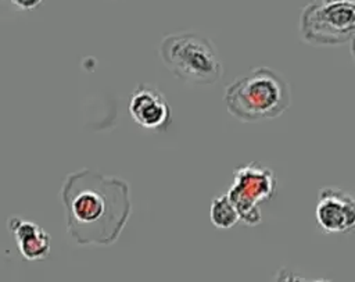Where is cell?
<instances>
[{"mask_svg":"<svg viewBox=\"0 0 355 282\" xmlns=\"http://www.w3.org/2000/svg\"><path fill=\"white\" fill-rule=\"evenodd\" d=\"M60 196L67 231L78 244H114L130 217L129 185L116 176L75 171L64 179Z\"/></svg>","mask_w":355,"mask_h":282,"instance_id":"cell-1","label":"cell"},{"mask_svg":"<svg viewBox=\"0 0 355 282\" xmlns=\"http://www.w3.org/2000/svg\"><path fill=\"white\" fill-rule=\"evenodd\" d=\"M225 103L229 114L243 122L273 119L290 107V85L282 74L261 65L227 85Z\"/></svg>","mask_w":355,"mask_h":282,"instance_id":"cell-2","label":"cell"},{"mask_svg":"<svg viewBox=\"0 0 355 282\" xmlns=\"http://www.w3.org/2000/svg\"><path fill=\"white\" fill-rule=\"evenodd\" d=\"M159 57L169 72L186 85H212L223 72L212 40L193 31L166 35L159 44Z\"/></svg>","mask_w":355,"mask_h":282,"instance_id":"cell-3","label":"cell"},{"mask_svg":"<svg viewBox=\"0 0 355 282\" xmlns=\"http://www.w3.org/2000/svg\"><path fill=\"white\" fill-rule=\"evenodd\" d=\"M300 33L313 46H337L355 33V0L309 3L300 15Z\"/></svg>","mask_w":355,"mask_h":282,"instance_id":"cell-4","label":"cell"},{"mask_svg":"<svg viewBox=\"0 0 355 282\" xmlns=\"http://www.w3.org/2000/svg\"><path fill=\"white\" fill-rule=\"evenodd\" d=\"M276 185L273 171L258 161L243 164L234 169V179L227 194L244 224L258 225L261 222L259 204L272 199Z\"/></svg>","mask_w":355,"mask_h":282,"instance_id":"cell-5","label":"cell"},{"mask_svg":"<svg viewBox=\"0 0 355 282\" xmlns=\"http://www.w3.org/2000/svg\"><path fill=\"white\" fill-rule=\"evenodd\" d=\"M315 217L324 233L355 232V193L334 186L322 188Z\"/></svg>","mask_w":355,"mask_h":282,"instance_id":"cell-6","label":"cell"},{"mask_svg":"<svg viewBox=\"0 0 355 282\" xmlns=\"http://www.w3.org/2000/svg\"><path fill=\"white\" fill-rule=\"evenodd\" d=\"M133 121L148 131H164L172 121V110L165 94L154 85L139 83L129 99Z\"/></svg>","mask_w":355,"mask_h":282,"instance_id":"cell-7","label":"cell"},{"mask_svg":"<svg viewBox=\"0 0 355 282\" xmlns=\"http://www.w3.org/2000/svg\"><path fill=\"white\" fill-rule=\"evenodd\" d=\"M7 226L22 257L29 261H37L49 256L51 238L42 226L19 217H10Z\"/></svg>","mask_w":355,"mask_h":282,"instance_id":"cell-8","label":"cell"},{"mask_svg":"<svg viewBox=\"0 0 355 282\" xmlns=\"http://www.w3.org/2000/svg\"><path fill=\"white\" fill-rule=\"evenodd\" d=\"M211 222L218 229H230L233 228L240 219V214L234 206V203L230 200L229 194H220L216 196L212 200L211 210H209Z\"/></svg>","mask_w":355,"mask_h":282,"instance_id":"cell-9","label":"cell"},{"mask_svg":"<svg viewBox=\"0 0 355 282\" xmlns=\"http://www.w3.org/2000/svg\"><path fill=\"white\" fill-rule=\"evenodd\" d=\"M10 6H12L17 10H24V11H29L36 8L37 6L42 4L43 0H6Z\"/></svg>","mask_w":355,"mask_h":282,"instance_id":"cell-10","label":"cell"},{"mask_svg":"<svg viewBox=\"0 0 355 282\" xmlns=\"http://www.w3.org/2000/svg\"><path fill=\"white\" fill-rule=\"evenodd\" d=\"M351 50H352V56L355 58V33H354V36L351 39Z\"/></svg>","mask_w":355,"mask_h":282,"instance_id":"cell-11","label":"cell"},{"mask_svg":"<svg viewBox=\"0 0 355 282\" xmlns=\"http://www.w3.org/2000/svg\"><path fill=\"white\" fill-rule=\"evenodd\" d=\"M327 1H330V0H327Z\"/></svg>","mask_w":355,"mask_h":282,"instance_id":"cell-12","label":"cell"}]
</instances>
